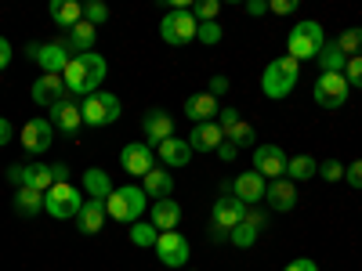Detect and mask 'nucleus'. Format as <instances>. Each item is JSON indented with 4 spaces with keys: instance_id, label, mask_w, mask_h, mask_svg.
I'll return each instance as SVG.
<instances>
[{
    "instance_id": "obj_13",
    "label": "nucleus",
    "mask_w": 362,
    "mask_h": 271,
    "mask_svg": "<svg viewBox=\"0 0 362 271\" xmlns=\"http://www.w3.org/2000/svg\"><path fill=\"white\" fill-rule=\"evenodd\" d=\"M286 152L279 145H257L254 148V170L264 177V181H279V177H286Z\"/></svg>"
},
{
    "instance_id": "obj_2",
    "label": "nucleus",
    "mask_w": 362,
    "mask_h": 271,
    "mask_svg": "<svg viewBox=\"0 0 362 271\" xmlns=\"http://www.w3.org/2000/svg\"><path fill=\"white\" fill-rule=\"evenodd\" d=\"M297 76H300V62H297V58H290V54L272 58L268 69L261 73V90H264V98H272V102L290 98V90L297 87Z\"/></svg>"
},
{
    "instance_id": "obj_9",
    "label": "nucleus",
    "mask_w": 362,
    "mask_h": 271,
    "mask_svg": "<svg viewBox=\"0 0 362 271\" xmlns=\"http://www.w3.org/2000/svg\"><path fill=\"white\" fill-rule=\"evenodd\" d=\"M351 95V87L344 80V73H319L315 87H312V98L319 109H341Z\"/></svg>"
},
{
    "instance_id": "obj_24",
    "label": "nucleus",
    "mask_w": 362,
    "mask_h": 271,
    "mask_svg": "<svg viewBox=\"0 0 362 271\" xmlns=\"http://www.w3.org/2000/svg\"><path fill=\"white\" fill-rule=\"evenodd\" d=\"M185 141H189L192 152H218V145L225 141V131L218 127V119H214V124H196Z\"/></svg>"
},
{
    "instance_id": "obj_3",
    "label": "nucleus",
    "mask_w": 362,
    "mask_h": 271,
    "mask_svg": "<svg viewBox=\"0 0 362 271\" xmlns=\"http://www.w3.org/2000/svg\"><path fill=\"white\" fill-rule=\"evenodd\" d=\"M326 47V29L315 22V18H305L290 29L286 37V54L297 58V62H308V58H319Z\"/></svg>"
},
{
    "instance_id": "obj_35",
    "label": "nucleus",
    "mask_w": 362,
    "mask_h": 271,
    "mask_svg": "<svg viewBox=\"0 0 362 271\" xmlns=\"http://www.w3.org/2000/svg\"><path fill=\"white\" fill-rule=\"evenodd\" d=\"M225 141H232L235 148H257V131H254L250 124H243V119H239V124L225 134Z\"/></svg>"
},
{
    "instance_id": "obj_21",
    "label": "nucleus",
    "mask_w": 362,
    "mask_h": 271,
    "mask_svg": "<svg viewBox=\"0 0 362 271\" xmlns=\"http://www.w3.org/2000/svg\"><path fill=\"white\" fill-rule=\"evenodd\" d=\"M51 127L54 131H62L66 138H73V134H80V127H83V112H80V105L76 102H58L54 109H51Z\"/></svg>"
},
{
    "instance_id": "obj_42",
    "label": "nucleus",
    "mask_w": 362,
    "mask_h": 271,
    "mask_svg": "<svg viewBox=\"0 0 362 271\" xmlns=\"http://www.w3.org/2000/svg\"><path fill=\"white\" fill-rule=\"evenodd\" d=\"M344 181H348L351 188H358V192H362V159H355V163H348V167H344Z\"/></svg>"
},
{
    "instance_id": "obj_1",
    "label": "nucleus",
    "mask_w": 362,
    "mask_h": 271,
    "mask_svg": "<svg viewBox=\"0 0 362 271\" xmlns=\"http://www.w3.org/2000/svg\"><path fill=\"white\" fill-rule=\"evenodd\" d=\"M105 76H109V62H105L98 51L76 54L73 62L66 66V73H62L66 90H69V95H83V98L98 95V87L105 83Z\"/></svg>"
},
{
    "instance_id": "obj_14",
    "label": "nucleus",
    "mask_w": 362,
    "mask_h": 271,
    "mask_svg": "<svg viewBox=\"0 0 362 271\" xmlns=\"http://www.w3.org/2000/svg\"><path fill=\"white\" fill-rule=\"evenodd\" d=\"M247 217V203H239L235 195H221L214 203V210H210V224L221 228L225 235H232V228H239Z\"/></svg>"
},
{
    "instance_id": "obj_15",
    "label": "nucleus",
    "mask_w": 362,
    "mask_h": 271,
    "mask_svg": "<svg viewBox=\"0 0 362 271\" xmlns=\"http://www.w3.org/2000/svg\"><path fill=\"white\" fill-rule=\"evenodd\" d=\"M119 167H124V174L131 177H145L148 170H153V145H145V141H131L119 148Z\"/></svg>"
},
{
    "instance_id": "obj_52",
    "label": "nucleus",
    "mask_w": 362,
    "mask_h": 271,
    "mask_svg": "<svg viewBox=\"0 0 362 271\" xmlns=\"http://www.w3.org/2000/svg\"><path fill=\"white\" fill-rule=\"evenodd\" d=\"M185 271H192V267H185Z\"/></svg>"
},
{
    "instance_id": "obj_17",
    "label": "nucleus",
    "mask_w": 362,
    "mask_h": 271,
    "mask_svg": "<svg viewBox=\"0 0 362 271\" xmlns=\"http://www.w3.org/2000/svg\"><path fill=\"white\" fill-rule=\"evenodd\" d=\"M264 192H268V181H264L257 170H247V174H239V177L232 181V195H235L239 203H247V206L264 203Z\"/></svg>"
},
{
    "instance_id": "obj_22",
    "label": "nucleus",
    "mask_w": 362,
    "mask_h": 271,
    "mask_svg": "<svg viewBox=\"0 0 362 271\" xmlns=\"http://www.w3.org/2000/svg\"><path fill=\"white\" fill-rule=\"evenodd\" d=\"M156 152H160V163L167 167V170H181V167H189L192 163V148H189V141L185 138H167L163 145H156Z\"/></svg>"
},
{
    "instance_id": "obj_20",
    "label": "nucleus",
    "mask_w": 362,
    "mask_h": 271,
    "mask_svg": "<svg viewBox=\"0 0 362 271\" xmlns=\"http://www.w3.org/2000/svg\"><path fill=\"white\" fill-rule=\"evenodd\" d=\"M264 203L276 210V214H290L297 206V185L290 177H279V181H268V192H264Z\"/></svg>"
},
{
    "instance_id": "obj_40",
    "label": "nucleus",
    "mask_w": 362,
    "mask_h": 271,
    "mask_svg": "<svg viewBox=\"0 0 362 271\" xmlns=\"http://www.w3.org/2000/svg\"><path fill=\"white\" fill-rule=\"evenodd\" d=\"M319 177L329 181V185H334V181H344V163H341V159H326V163H319Z\"/></svg>"
},
{
    "instance_id": "obj_46",
    "label": "nucleus",
    "mask_w": 362,
    "mask_h": 271,
    "mask_svg": "<svg viewBox=\"0 0 362 271\" xmlns=\"http://www.w3.org/2000/svg\"><path fill=\"white\" fill-rule=\"evenodd\" d=\"M283 271H319V264H315L312 257H297V260H290Z\"/></svg>"
},
{
    "instance_id": "obj_49",
    "label": "nucleus",
    "mask_w": 362,
    "mask_h": 271,
    "mask_svg": "<svg viewBox=\"0 0 362 271\" xmlns=\"http://www.w3.org/2000/svg\"><path fill=\"white\" fill-rule=\"evenodd\" d=\"M11 54H15L11 40H8V37H0V69H8V62H11Z\"/></svg>"
},
{
    "instance_id": "obj_25",
    "label": "nucleus",
    "mask_w": 362,
    "mask_h": 271,
    "mask_svg": "<svg viewBox=\"0 0 362 271\" xmlns=\"http://www.w3.org/2000/svg\"><path fill=\"white\" fill-rule=\"evenodd\" d=\"M105 217H109V214H105V203L87 199L73 221H76V231H80V235H98V231H102V224H105Z\"/></svg>"
},
{
    "instance_id": "obj_5",
    "label": "nucleus",
    "mask_w": 362,
    "mask_h": 271,
    "mask_svg": "<svg viewBox=\"0 0 362 271\" xmlns=\"http://www.w3.org/2000/svg\"><path fill=\"white\" fill-rule=\"evenodd\" d=\"M83 192L73 188L69 181H58V185H51L44 192V214H51L54 221H73L80 214V206H83Z\"/></svg>"
},
{
    "instance_id": "obj_38",
    "label": "nucleus",
    "mask_w": 362,
    "mask_h": 271,
    "mask_svg": "<svg viewBox=\"0 0 362 271\" xmlns=\"http://www.w3.org/2000/svg\"><path fill=\"white\" fill-rule=\"evenodd\" d=\"M83 22L95 25V29L105 25V22H109V8L102 4V0H90V4H83Z\"/></svg>"
},
{
    "instance_id": "obj_8",
    "label": "nucleus",
    "mask_w": 362,
    "mask_h": 271,
    "mask_svg": "<svg viewBox=\"0 0 362 271\" xmlns=\"http://www.w3.org/2000/svg\"><path fill=\"white\" fill-rule=\"evenodd\" d=\"M25 54L44 69V76H62L66 66L73 62V54L66 51L62 40H51V44H25Z\"/></svg>"
},
{
    "instance_id": "obj_34",
    "label": "nucleus",
    "mask_w": 362,
    "mask_h": 271,
    "mask_svg": "<svg viewBox=\"0 0 362 271\" xmlns=\"http://www.w3.org/2000/svg\"><path fill=\"white\" fill-rule=\"evenodd\" d=\"M257 235H261V228H257V224H250V221L243 217V224H239V228H232L228 243H232V246H239V250H250V246L257 243Z\"/></svg>"
},
{
    "instance_id": "obj_36",
    "label": "nucleus",
    "mask_w": 362,
    "mask_h": 271,
    "mask_svg": "<svg viewBox=\"0 0 362 271\" xmlns=\"http://www.w3.org/2000/svg\"><path fill=\"white\" fill-rule=\"evenodd\" d=\"M337 47L348 54V58H362V29H344V33L337 37Z\"/></svg>"
},
{
    "instance_id": "obj_51",
    "label": "nucleus",
    "mask_w": 362,
    "mask_h": 271,
    "mask_svg": "<svg viewBox=\"0 0 362 271\" xmlns=\"http://www.w3.org/2000/svg\"><path fill=\"white\" fill-rule=\"evenodd\" d=\"M51 170H54V185H58V181H69V167L66 163H54Z\"/></svg>"
},
{
    "instance_id": "obj_7",
    "label": "nucleus",
    "mask_w": 362,
    "mask_h": 271,
    "mask_svg": "<svg viewBox=\"0 0 362 271\" xmlns=\"http://www.w3.org/2000/svg\"><path fill=\"white\" fill-rule=\"evenodd\" d=\"M196 29H199V22L192 18V8L167 11V15L160 18V37H163V44H170V47L192 44V40H196Z\"/></svg>"
},
{
    "instance_id": "obj_29",
    "label": "nucleus",
    "mask_w": 362,
    "mask_h": 271,
    "mask_svg": "<svg viewBox=\"0 0 362 271\" xmlns=\"http://www.w3.org/2000/svg\"><path fill=\"white\" fill-rule=\"evenodd\" d=\"M177 224H181V203H174V199L153 203V228L156 231H177Z\"/></svg>"
},
{
    "instance_id": "obj_27",
    "label": "nucleus",
    "mask_w": 362,
    "mask_h": 271,
    "mask_svg": "<svg viewBox=\"0 0 362 271\" xmlns=\"http://www.w3.org/2000/svg\"><path fill=\"white\" fill-rule=\"evenodd\" d=\"M83 195L105 203V199L112 195V177H109L102 167H87V170H83Z\"/></svg>"
},
{
    "instance_id": "obj_16",
    "label": "nucleus",
    "mask_w": 362,
    "mask_h": 271,
    "mask_svg": "<svg viewBox=\"0 0 362 271\" xmlns=\"http://www.w3.org/2000/svg\"><path fill=\"white\" fill-rule=\"evenodd\" d=\"M141 134L145 145H163L167 138H174V116L167 109H148L141 116Z\"/></svg>"
},
{
    "instance_id": "obj_50",
    "label": "nucleus",
    "mask_w": 362,
    "mask_h": 271,
    "mask_svg": "<svg viewBox=\"0 0 362 271\" xmlns=\"http://www.w3.org/2000/svg\"><path fill=\"white\" fill-rule=\"evenodd\" d=\"M243 8H247V15H254V18H257V15H268V0H247Z\"/></svg>"
},
{
    "instance_id": "obj_32",
    "label": "nucleus",
    "mask_w": 362,
    "mask_h": 271,
    "mask_svg": "<svg viewBox=\"0 0 362 271\" xmlns=\"http://www.w3.org/2000/svg\"><path fill=\"white\" fill-rule=\"evenodd\" d=\"M286 177L293 181V185H300V181H308V177H319V163L312 156H290L286 159Z\"/></svg>"
},
{
    "instance_id": "obj_28",
    "label": "nucleus",
    "mask_w": 362,
    "mask_h": 271,
    "mask_svg": "<svg viewBox=\"0 0 362 271\" xmlns=\"http://www.w3.org/2000/svg\"><path fill=\"white\" fill-rule=\"evenodd\" d=\"M95 37H98V29L95 25H87V22H80V25H73L69 33H66V51L76 58V54H87V51H95Z\"/></svg>"
},
{
    "instance_id": "obj_45",
    "label": "nucleus",
    "mask_w": 362,
    "mask_h": 271,
    "mask_svg": "<svg viewBox=\"0 0 362 271\" xmlns=\"http://www.w3.org/2000/svg\"><path fill=\"white\" fill-rule=\"evenodd\" d=\"M228 90H232V87H228V76H221V73H218V76H210V95H214V98L228 95Z\"/></svg>"
},
{
    "instance_id": "obj_18",
    "label": "nucleus",
    "mask_w": 362,
    "mask_h": 271,
    "mask_svg": "<svg viewBox=\"0 0 362 271\" xmlns=\"http://www.w3.org/2000/svg\"><path fill=\"white\" fill-rule=\"evenodd\" d=\"M66 80L62 76H40L33 87H29V98H33L37 105H44V109H54L58 102H66Z\"/></svg>"
},
{
    "instance_id": "obj_37",
    "label": "nucleus",
    "mask_w": 362,
    "mask_h": 271,
    "mask_svg": "<svg viewBox=\"0 0 362 271\" xmlns=\"http://www.w3.org/2000/svg\"><path fill=\"white\" fill-rule=\"evenodd\" d=\"M221 37H225V29H221L218 22H199V29H196V40H199V44H206V47L221 44Z\"/></svg>"
},
{
    "instance_id": "obj_31",
    "label": "nucleus",
    "mask_w": 362,
    "mask_h": 271,
    "mask_svg": "<svg viewBox=\"0 0 362 271\" xmlns=\"http://www.w3.org/2000/svg\"><path fill=\"white\" fill-rule=\"evenodd\" d=\"M15 210L22 217H37L44 210V192H37V188H15Z\"/></svg>"
},
{
    "instance_id": "obj_48",
    "label": "nucleus",
    "mask_w": 362,
    "mask_h": 271,
    "mask_svg": "<svg viewBox=\"0 0 362 271\" xmlns=\"http://www.w3.org/2000/svg\"><path fill=\"white\" fill-rule=\"evenodd\" d=\"M15 138V127H11V119L8 116H0V148H4L8 141Z\"/></svg>"
},
{
    "instance_id": "obj_44",
    "label": "nucleus",
    "mask_w": 362,
    "mask_h": 271,
    "mask_svg": "<svg viewBox=\"0 0 362 271\" xmlns=\"http://www.w3.org/2000/svg\"><path fill=\"white\" fill-rule=\"evenodd\" d=\"M268 11L272 15H293L297 11V0H268Z\"/></svg>"
},
{
    "instance_id": "obj_43",
    "label": "nucleus",
    "mask_w": 362,
    "mask_h": 271,
    "mask_svg": "<svg viewBox=\"0 0 362 271\" xmlns=\"http://www.w3.org/2000/svg\"><path fill=\"white\" fill-rule=\"evenodd\" d=\"M235 124H239V109H221V112H218V127H221L225 134H228Z\"/></svg>"
},
{
    "instance_id": "obj_26",
    "label": "nucleus",
    "mask_w": 362,
    "mask_h": 271,
    "mask_svg": "<svg viewBox=\"0 0 362 271\" xmlns=\"http://www.w3.org/2000/svg\"><path fill=\"white\" fill-rule=\"evenodd\" d=\"M47 15H51V22H54L58 29H66V33H69L73 25L83 22V4H76V0H51Z\"/></svg>"
},
{
    "instance_id": "obj_47",
    "label": "nucleus",
    "mask_w": 362,
    "mask_h": 271,
    "mask_svg": "<svg viewBox=\"0 0 362 271\" xmlns=\"http://www.w3.org/2000/svg\"><path fill=\"white\" fill-rule=\"evenodd\" d=\"M235 156H239V148H235L232 141H221V145H218V159H221V163H235Z\"/></svg>"
},
{
    "instance_id": "obj_33",
    "label": "nucleus",
    "mask_w": 362,
    "mask_h": 271,
    "mask_svg": "<svg viewBox=\"0 0 362 271\" xmlns=\"http://www.w3.org/2000/svg\"><path fill=\"white\" fill-rule=\"evenodd\" d=\"M127 235H131V243H134L138 250H148V246H156V239H160V231L153 228V221H134Z\"/></svg>"
},
{
    "instance_id": "obj_12",
    "label": "nucleus",
    "mask_w": 362,
    "mask_h": 271,
    "mask_svg": "<svg viewBox=\"0 0 362 271\" xmlns=\"http://www.w3.org/2000/svg\"><path fill=\"white\" fill-rule=\"evenodd\" d=\"M18 141H22V148L29 156H44L47 148L54 145V127H51V119H29V124H22V131H18Z\"/></svg>"
},
{
    "instance_id": "obj_23",
    "label": "nucleus",
    "mask_w": 362,
    "mask_h": 271,
    "mask_svg": "<svg viewBox=\"0 0 362 271\" xmlns=\"http://www.w3.org/2000/svg\"><path fill=\"white\" fill-rule=\"evenodd\" d=\"M141 192L153 199V203L170 199V195H174V174H170L167 167H153V170L141 177Z\"/></svg>"
},
{
    "instance_id": "obj_11",
    "label": "nucleus",
    "mask_w": 362,
    "mask_h": 271,
    "mask_svg": "<svg viewBox=\"0 0 362 271\" xmlns=\"http://www.w3.org/2000/svg\"><path fill=\"white\" fill-rule=\"evenodd\" d=\"M156 257L163 267H185L192 250H189V239L181 235V231H160L156 239Z\"/></svg>"
},
{
    "instance_id": "obj_41",
    "label": "nucleus",
    "mask_w": 362,
    "mask_h": 271,
    "mask_svg": "<svg viewBox=\"0 0 362 271\" xmlns=\"http://www.w3.org/2000/svg\"><path fill=\"white\" fill-rule=\"evenodd\" d=\"M344 80H348V87L362 90V58H348V69H344Z\"/></svg>"
},
{
    "instance_id": "obj_4",
    "label": "nucleus",
    "mask_w": 362,
    "mask_h": 271,
    "mask_svg": "<svg viewBox=\"0 0 362 271\" xmlns=\"http://www.w3.org/2000/svg\"><path fill=\"white\" fill-rule=\"evenodd\" d=\"M148 210V195L141 192V185H124V188H112V195L105 199V214L119 224H134L141 221V214Z\"/></svg>"
},
{
    "instance_id": "obj_30",
    "label": "nucleus",
    "mask_w": 362,
    "mask_h": 271,
    "mask_svg": "<svg viewBox=\"0 0 362 271\" xmlns=\"http://www.w3.org/2000/svg\"><path fill=\"white\" fill-rule=\"evenodd\" d=\"M315 62H319L322 73H344L348 69V54L337 47V40H326V47H322V54L315 58Z\"/></svg>"
},
{
    "instance_id": "obj_39",
    "label": "nucleus",
    "mask_w": 362,
    "mask_h": 271,
    "mask_svg": "<svg viewBox=\"0 0 362 271\" xmlns=\"http://www.w3.org/2000/svg\"><path fill=\"white\" fill-rule=\"evenodd\" d=\"M218 11H221V0H199V4H192L196 22H218Z\"/></svg>"
},
{
    "instance_id": "obj_10",
    "label": "nucleus",
    "mask_w": 362,
    "mask_h": 271,
    "mask_svg": "<svg viewBox=\"0 0 362 271\" xmlns=\"http://www.w3.org/2000/svg\"><path fill=\"white\" fill-rule=\"evenodd\" d=\"M8 181L15 188H37V192H47L54 185V170L47 163H15L8 167Z\"/></svg>"
},
{
    "instance_id": "obj_6",
    "label": "nucleus",
    "mask_w": 362,
    "mask_h": 271,
    "mask_svg": "<svg viewBox=\"0 0 362 271\" xmlns=\"http://www.w3.org/2000/svg\"><path fill=\"white\" fill-rule=\"evenodd\" d=\"M80 112H83L87 127H112L119 119V112H124V105H119V98L112 95V90H98V95L83 98Z\"/></svg>"
},
{
    "instance_id": "obj_19",
    "label": "nucleus",
    "mask_w": 362,
    "mask_h": 271,
    "mask_svg": "<svg viewBox=\"0 0 362 271\" xmlns=\"http://www.w3.org/2000/svg\"><path fill=\"white\" fill-rule=\"evenodd\" d=\"M218 112H221V105H218V98L210 95V90H199V95L185 98V116L192 119V127L196 124H214Z\"/></svg>"
}]
</instances>
